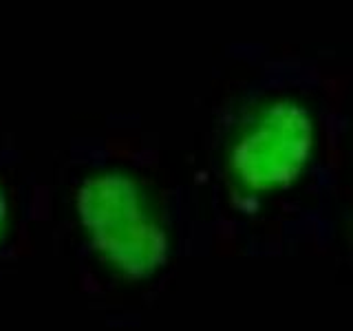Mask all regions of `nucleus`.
I'll use <instances>...</instances> for the list:
<instances>
[{"mask_svg": "<svg viewBox=\"0 0 353 331\" xmlns=\"http://www.w3.org/2000/svg\"><path fill=\"white\" fill-rule=\"evenodd\" d=\"M73 212L95 261L126 283L157 276L172 252L163 205L137 172L119 166L97 168L77 185Z\"/></svg>", "mask_w": 353, "mask_h": 331, "instance_id": "f03ea898", "label": "nucleus"}, {"mask_svg": "<svg viewBox=\"0 0 353 331\" xmlns=\"http://www.w3.org/2000/svg\"><path fill=\"white\" fill-rule=\"evenodd\" d=\"M9 228H11V203H9V194L5 190V185L0 181V245L5 243Z\"/></svg>", "mask_w": 353, "mask_h": 331, "instance_id": "7ed1b4c3", "label": "nucleus"}, {"mask_svg": "<svg viewBox=\"0 0 353 331\" xmlns=\"http://www.w3.org/2000/svg\"><path fill=\"white\" fill-rule=\"evenodd\" d=\"M320 121L303 97H254L232 119L223 141V177L243 210H261L290 194L314 170Z\"/></svg>", "mask_w": 353, "mask_h": 331, "instance_id": "f257e3e1", "label": "nucleus"}]
</instances>
